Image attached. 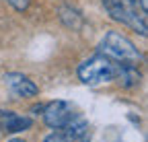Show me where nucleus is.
<instances>
[{"instance_id":"obj_1","label":"nucleus","mask_w":148,"mask_h":142,"mask_svg":"<svg viewBox=\"0 0 148 142\" xmlns=\"http://www.w3.org/2000/svg\"><path fill=\"white\" fill-rule=\"evenodd\" d=\"M99 49L103 56L111 58L113 62H121V64H136L142 60V51L119 31H107L105 37L101 39Z\"/></svg>"},{"instance_id":"obj_2","label":"nucleus","mask_w":148,"mask_h":142,"mask_svg":"<svg viewBox=\"0 0 148 142\" xmlns=\"http://www.w3.org/2000/svg\"><path fill=\"white\" fill-rule=\"evenodd\" d=\"M115 70H117V62H113L111 58L97 54L88 60H84L78 66V78L82 84L88 86H99L105 82H111L115 78Z\"/></svg>"},{"instance_id":"obj_3","label":"nucleus","mask_w":148,"mask_h":142,"mask_svg":"<svg viewBox=\"0 0 148 142\" xmlns=\"http://www.w3.org/2000/svg\"><path fill=\"white\" fill-rule=\"evenodd\" d=\"M103 4L113 21H119L121 25L132 27L136 33L146 37V14H140L134 4L125 2V0H103Z\"/></svg>"},{"instance_id":"obj_4","label":"nucleus","mask_w":148,"mask_h":142,"mask_svg":"<svg viewBox=\"0 0 148 142\" xmlns=\"http://www.w3.org/2000/svg\"><path fill=\"white\" fill-rule=\"evenodd\" d=\"M41 111H43V121L53 130H62L66 123L76 115V109H74L68 101H51Z\"/></svg>"},{"instance_id":"obj_5","label":"nucleus","mask_w":148,"mask_h":142,"mask_svg":"<svg viewBox=\"0 0 148 142\" xmlns=\"http://www.w3.org/2000/svg\"><path fill=\"white\" fill-rule=\"evenodd\" d=\"M4 84H6V88L10 91V95H12V97H18V99L35 97L37 93H39L37 84H35L29 76H25V74H21V72H8V74L4 76Z\"/></svg>"},{"instance_id":"obj_6","label":"nucleus","mask_w":148,"mask_h":142,"mask_svg":"<svg viewBox=\"0 0 148 142\" xmlns=\"http://www.w3.org/2000/svg\"><path fill=\"white\" fill-rule=\"evenodd\" d=\"M33 119L21 113H14L8 109H0V128L6 130L8 134H16V132H25L31 128Z\"/></svg>"},{"instance_id":"obj_7","label":"nucleus","mask_w":148,"mask_h":142,"mask_svg":"<svg viewBox=\"0 0 148 142\" xmlns=\"http://www.w3.org/2000/svg\"><path fill=\"white\" fill-rule=\"evenodd\" d=\"M62 130L66 132V136H68L72 142H74V140H86V138H88V121H86L80 113H76Z\"/></svg>"},{"instance_id":"obj_8","label":"nucleus","mask_w":148,"mask_h":142,"mask_svg":"<svg viewBox=\"0 0 148 142\" xmlns=\"http://www.w3.org/2000/svg\"><path fill=\"white\" fill-rule=\"evenodd\" d=\"M121 86H136L140 82V72L136 64H121L117 62V70H115V78Z\"/></svg>"},{"instance_id":"obj_9","label":"nucleus","mask_w":148,"mask_h":142,"mask_svg":"<svg viewBox=\"0 0 148 142\" xmlns=\"http://www.w3.org/2000/svg\"><path fill=\"white\" fill-rule=\"evenodd\" d=\"M6 2H8L12 8H16V10H27L29 4H31V0H6Z\"/></svg>"},{"instance_id":"obj_10","label":"nucleus","mask_w":148,"mask_h":142,"mask_svg":"<svg viewBox=\"0 0 148 142\" xmlns=\"http://www.w3.org/2000/svg\"><path fill=\"white\" fill-rule=\"evenodd\" d=\"M43 142H72V140H70L66 134H56V132H53V134L45 136V140H43Z\"/></svg>"},{"instance_id":"obj_11","label":"nucleus","mask_w":148,"mask_h":142,"mask_svg":"<svg viewBox=\"0 0 148 142\" xmlns=\"http://www.w3.org/2000/svg\"><path fill=\"white\" fill-rule=\"evenodd\" d=\"M140 6H142V14H146V6H148V0H140Z\"/></svg>"},{"instance_id":"obj_12","label":"nucleus","mask_w":148,"mask_h":142,"mask_svg":"<svg viewBox=\"0 0 148 142\" xmlns=\"http://www.w3.org/2000/svg\"><path fill=\"white\" fill-rule=\"evenodd\" d=\"M8 142H25V140H21V138H10Z\"/></svg>"},{"instance_id":"obj_13","label":"nucleus","mask_w":148,"mask_h":142,"mask_svg":"<svg viewBox=\"0 0 148 142\" xmlns=\"http://www.w3.org/2000/svg\"><path fill=\"white\" fill-rule=\"evenodd\" d=\"M125 2H130V4H136V0H125Z\"/></svg>"}]
</instances>
